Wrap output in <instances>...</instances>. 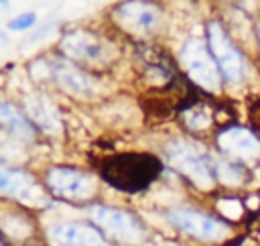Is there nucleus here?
<instances>
[{"label":"nucleus","instance_id":"nucleus-17","mask_svg":"<svg viewBox=\"0 0 260 246\" xmlns=\"http://www.w3.org/2000/svg\"><path fill=\"white\" fill-rule=\"evenodd\" d=\"M24 69H26V77L32 85L49 87V83H53V49L30 57L26 61Z\"/></svg>","mask_w":260,"mask_h":246},{"label":"nucleus","instance_id":"nucleus-18","mask_svg":"<svg viewBox=\"0 0 260 246\" xmlns=\"http://www.w3.org/2000/svg\"><path fill=\"white\" fill-rule=\"evenodd\" d=\"M215 179L223 185H240L244 179V169L232 157L219 159L215 161Z\"/></svg>","mask_w":260,"mask_h":246},{"label":"nucleus","instance_id":"nucleus-8","mask_svg":"<svg viewBox=\"0 0 260 246\" xmlns=\"http://www.w3.org/2000/svg\"><path fill=\"white\" fill-rule=\"evenodd\" d=\"M41 240L47 246H114L85 216H61L55 201L41 216Z\"/></svg>","mask_w":260,"mask_h":246},{"label":"nucleus","instance_id":"nucleus-14","mask_svg":"<svg viewBox=\"0 0 260 246\" xmlns=\"http://www.w3.org/2000/svg\"><path fill=\"white\" fill-rule=\"evenodd\" d=\"M0 234L10 246L41 240V213L20 203L0 199Z\"/></svg>","mask_w":260,"mask_h":246},{"label":"nucleus","instance_id":"nucleus-7","mask_svg":"<svg viewBox=\"0 0 260 246\" xmlns=\"http://www.w3.org/2000/svg\"><path fill=\"white\" fill-rule=\"evenodd\" d=\"M53 49V47H51ZM53 91L79 104H98L108 96L106 73L81 67L53 49Z\"/></svg>","mask_w":260,"mask_h":246},{"label":"nucleus","instance_id":"nucleus-25","mask_svg":"<svg viewBox=\"0 0 260 246\" xmlns=\"http://www.w3.org/2000/svg\"><path fill=\"white\" fill-rule=\"evenodd\" d=\"M10 8V0H0V10L4 12V10H8Z\"/></svg>","mask_w":260,"mask_h":246},{"label":"nucleus","instance_id":"nucleus-4","mask_svg":"<svg viewBox=\"0 0 260 246\" xmlns=\"http://www.w3.org/2000/svg\"><path fill=\"white\" fill-rule=\"evenodd\" d=\"M39 175L49 195L55 201L67 203L79 209L91 201H98L102 195V189L106 187L95 169L81 167V165L53 163V165H45V169H41Z\"/></svg>","mask_w":260,"mask_h":246},{"label":"nucleus","instance_id":"nucleus-13","mask_svg":"<svg viewBox=\"0 0 260 246\" xmlns=\"http://www.w3.org/2000/svg\"><path fill=\"white\" fill-rule=\"evenodd\" d=\"M205 41L209 45V51L217 63V69L221 73V79L230 85H238L244 79L246 73V63H244V55L238 49V45L232 41L230 33L225 30V26L221 24V20L211 18L205 22L203 28Z\"/></svg>","mask_w":260,"mask_h":246},{"label":"nucleus","instance_id":"nucleus-11","mask_svg":"<svg viewBox=\"0 0 260 246\" xmlns=\"http://www.w3.org/2000/svg\"><path fill=\"white\" fill-rule=\"evenodd\" d=\"M177 61L185 75L205 91H217L221 87V73L209 51L205 35H187L177 51Z\"/></svg>","mask_w":260,"mask_h":246},{"label":"nucleus","instance_id":"nucleus-27","mask_svg":"<svg viewBox=\"0 0 260 246\" xmlns=\"http://www.w3.org/2000/svg\"><path fill=\"white\" fill-rule=\"evenodd\" d=\"M0 246H10V244H8V242H6V238H4V236H2V234H0Z\"/></svg>","mask_w":260,"mask_h":246},{"label":"nucleus","instance_id":"nucleus-3","mask_svg":"<svg viewBox=\"0 0 260 246\" xmlns=\"http://www.w3.org/2000/svg\"><path fill=\"white\" fill-rule=\"evenodd\" d=\"M104 22L128 41H156L169 26L162 0H116L104 12Z\"/></svg>","mask_w":260,"mask_h":246},{"label":"nucleus","instance_id":"nucleus-19","mask_svg":"<svg viewBox=\"0 0 260 246\" xmlns=\"http://www.w3.org/2000/svg\"><path fill=\"white\" fill-rule=\"evenodd\" d=\"M61 22L57 18H51V20H45L43 24H37L24 39H22V47H32V45H39L41 41H47L51 35H59L61 30Z\"/></svg>","mask_w":260,"mask_h":246},{"label":"nucleus","instance_id":"nucleus-12","mask_svg":"<svg viewBox=\"0 0 260 246\" xmlns=\"http://www.w3.org/2000/svg\"><path fill=\"white\" fill-rule=\"evenodd\" d=\"M160 216L175 232L197 242H219L230 234V228L223 220L191 205H169L160 211Z\"/></svg>","mask_w":260,"mask_h":246},{"label":"nucleus","instance_id":"nucleus-24","mask_svg":"<svg viewBox=\"0 0 260 246\" xmlns=\"http://www.w3.org/2000/svg\"><path fill=\"white\" fill-rule=\"evenodd\" d=\"M250 116H252V122H254V124L260 128V104H258V106L252 110V114H250Z\"/></svg>","mask_w":260,"mask_h":246},{"label":"nucleus","instance_id":"nucleus-1","mask_svg":"<svg viewBox=\"0 0 260 246\" xmlns=\"http://www.w3.org/2000/svg\"><path fill=\"white\" fill-rule=\"evenodd\" d=\"M53 49L69 61L98 73L112 71L124 53L122 37L114 33L106 22L102 26L89 22L63 24Z\"/></svg>","mask_w":260,"mask_h":246},{"label":"nucleus","instance_id":"nucleus-10","mask_svg":"<svg viewBox=\"0 0 260 246\" xmlns=\"http://www.w3.org/2000/svg\"><path fill=\"white\" fill-rule=\"evenodd\" d=\"M16 100L41 136L51 140H61L65 136L67 124L63 106L49 87H39L30 83V87L20 91Z\"/></svg>","mask_w":260,"mask_h":246},{"label":"nucleus","instance_id":"nucleus-20","mask_svg":"<svg viewBox=\"0 0 260 246\" xmlns=\"http://www.w3.org/2000/svg\"><path fill=\"white\" fill-rule=\"evenodd\" d=\"M37 24H39V14L35 10H24L6 20V30L8 33H30Z\"/></svg>","mask_w":260,"mask_h":246},{"label":"nucleus","instance_id":"nucleus-22","mask_svg":"<svg viewBox=\"0 0 260 246\" xmlns=\"http://www.w3.org/2000/svg\"><path fill=\"white\" fill-rule=\"evenodd\" d=\"M217 211L223 218L240 220L244 216V205L238 199H234V197H221V199H217Z\"/></svg>","mask_w":260,"mask_h":246},{"label":"nucleus","instance_id":"nucleus-28","mask_svg":"<svg viewBox=\"0 0 260 246\" xmlns=\"http://www.w3.org/2000/svg\"><path fill=\"white\" fill-rule=\"evenodd\" d=\"M0 12H2V10H0Z\"/></svg>","mask_w":260,"mask_h":246},{"label":"nucleus","instance_id":"nucleus-16","mask_svg":"<svg viewBox=\"0 0 260 246\" xmlns=\"http://www.w3.org/2000/svg\"><path fill=\"white\" fill-rule=\"evenodd\" d=\"M217 146L225 157L254 161L260 157V140L256 134L242 126H230L217 134Z\"/></svg>","mask_w":260,"mask_h":246},{"label":"nucleus","instance_id":"nucleus-6","mask_svg":"<svg viewBox=\"0 0 260 246\" xmlns=\"http://www.w3.org/2000/svg\"><path fill=\"white\" fill-rule=\"evenodd\" d=\"M165 165L187 179L193 187L209 191L215 185V159L195 140L185 136H173L162 146Z\"/></svg>","mask_w":260,"mask_h":246},{"label":"nucleus","instance_id":"nucleus-5","mask_svg":"<svg viewBox=\"0 0 260 246\" xmlns=\"http://www.w3.org/2000/svg\"><path fill=\"white\" fill-rule=\"evenodd\" d=\"M81 211L114 246H144L150 238L146 220L132 207L98 199L81 207Z\"/></svg>","mask_w":260,"mask_h":246},{"label":"nucleus","instance_id":"nucleus-15","mask_svg":"<svg viewBox=\"0 0 260 246\" xmlns=\"http://www.w3.org/2000/svg\"><path fill=\"white\" fill-rule=\"evenodd\" d=\"M0 132L12 134L28 144H37L39 140V130L32 126V122L26 118V114L22 112L18 100L6 96L0 89Z\"/></svg>","mask_w":260,"mask_h":246},{"label":"nucleus","instance_id":"nucleus-26","mask_svg":"<svg viewBox=\"0 0 260 246\" xmlns=\"http://www.w3.org/2000/svg\"><path fill=\"white\" fill-rule=\"evenodd\" d=\"M24 246H47L43 240H35V242H28V244H24Z\"/></svg>","mask_w":260,"mask_h":246},{"label":"nucleus","instance_id":"nucleus-23","mask_svg":"<svg viewBox=\"0 0 260 246\" xmlns=\"http://www.w3.org/2000/svg\"><path fill=\"white\" fill-rule=\"evenodd\" d=\"M6 45H10V33L4 28L0 30V47H6Z\"/></svg>","mask_w":260,"mask_h":246},{"label":"nucleus","instance_id":"nucleus-9","mask_svg":"<svg viewBox=\"0 0 260 246\" xmlns=\"http://www.w3.org/2000/svg\"><path fill=\"white\" fill-rule=\"evenodd\" d=\"M0 199L20 203L39 213L47 211L53 205V197L39 171L28 169V165H10L0 159Z\"/></svg>","mask_w":260,"mask_h":246},{"label":"nucleus","instance_id":"nucleus-2","mask_svg":"<svg viewBox=\"0 0 260 246\" xmlns=\"http://www.w3.org/2000/svg\"><path fill=\"white\" fill-rule=\"evenodd\" d=\"M95 171L104 185L122 195H138L152 189L167 167L162 157L146 150H118L95 163Z\"/></svg>","mask_w":260,"mask_h":246},{"label":"nucleus","instance_id":"nucleus-21","mask_svg":"<svg viewBox=\"0 0 260 246\" xmlns=\"http://www.w3.org/2000/svg\"><path fill=\"white\" fill-rule=\"evenodd\" d=\"M183 120H185V126L187 130L191 132H201V130H207L209 124H211V116L201 110V108H191L183 114Z\"/></svg>","mask_w":260,"mask_h":246}]
</instances>
